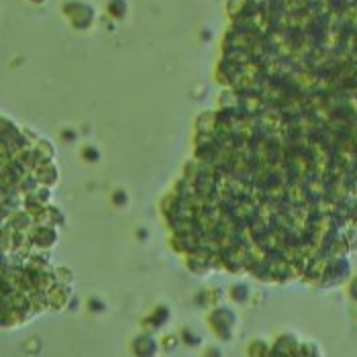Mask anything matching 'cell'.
Returning <instances> with one entry per match:
<instances>
[{
    "mask_svg": "<svg viewBox=\"0 0 357 357\" xmlns=\"http://www.w3.org/2000/svg\"><path fill=\"white\" fill-rule=\"evenodd\" d=\"M218 108L167 202L204 267L322 275L357 247V0H245Z\"/></svg>",
    "mask_w": 357,
    "mask_h": 357,
    "instance_id": "obj_1",
    "label": "cell"
},
{
    "mask_svg": "<svg viewBox=\"0 0 357 357\" xmlns=\"http://www.w3.org/2000/svg\"><path fill=\"white\" fill-rule=\"evenodd\" d=\"M243 292H247V288H245V286H237V288L233 290V298H235V300H239V302H243V300L247 298Z\"/></svg>",
    "mask_w": 357,
    "mask_h": 357,
    "instance_id": "obj_2",
    "label": "cell"
}]
</instances>
